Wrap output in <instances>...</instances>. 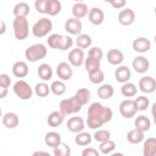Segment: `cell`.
Returning a JSON list of instances; mask_svg holds the SVG:
<instances>
[{
  "label": "cell",
  "instance_id": "47",
  "mask_svg": "<svg viewBox=\"0 0 156 156\" xmlns=\"http://www.w3.org/2000/svg\"><path fill=\"white\" fill-rule=\"evenodd\" d=\"M82 155L83 156H88V155H93V156H98L99 153L98 151L93 148L91 147H88L83 150L82 152Z\"/></svg>",
  "mask_w": 156,
  "mask_h": 156
},
{
  "label": "cell",
  "instance_id": "5",
  "mask_svg": "<svg viewBox=\"0 0 156 156\" xmlns=\"http://www.w3.org/2000/svg\"><path fill=\"white\" fill-rule=\"evenodd\" d=\"M46 52V48L43 44H35L26 49L25 55L28 60L35 62L44 57Z\"/></svg>",
  "mask_w": 156,
  "mask_h": 156
},
{
  "label": "cell",
  "instance_id": "12",
  "mask_svg": "<svg viewBox=\"0 0 156 156\" xmlns=\"http://www.w3.org/2000/svg\"><path fill=\"white\" fill-rule=\"evenodd\" d=\"M68 129L73 132H78L84 128V123L82 118L74 116L68 119L66 123Z\"/></svg>",
  "mask_w": 156,
  "mask_h": 156
},
{
  "label": "cell",
  "instance_id": "31",
  "mask_svg": "<svg viewBox=\"0 0 156 156\" xmlns=\"http://www.w3.org/2000/svg\"><path fill=\"white\" fill-rule=\"evenodd\" d=\"M135 126L136 129L142 131L147 130L151 126V122L148 118L145 116H139L135 121Z\"/></svg>",
  "mask_w": 156,
  "mask_h": 156
},
{
  "label": "cell",
  "instance_id": "32",
  "mask_svg": "<svg viewBox=\"0 0 156 156\" xmlns=\"http://www.w3.org/2000/svg\"><path fill=\"white\" fill-rule=\"evenodd\" d=\"M75 96L77 101L82 105L89 102L91 98V94L88 89L80 88L77 91Z\"/></svg>",
  "mask_w": 156,
  "mask_h": 156
},
{
  "label": "cell",
  "instance_id": "37",
  "mask_svg": "<svg viewBox=\"0 0 156 156\" xmlns=\"http://www.w3.org/2000/svg\"><path fill=\"white\" fill-rule=\"evenodd\" d=\"M76 43L79 47L85 49L88 48L91 44V39L88 35L81 34L77 38Z\"/></svg>",
  "mask_w": 156,
  "mask_h": 156
},
{
  "label": "cell",
  "instance_id": "17",
  "mask_svg": "<svg viewBox=\"0 0 156 156\" xmlns=\"http://www.w3.org/2000/svg\"><path fill=\"white\" fill-rule=\"evenodd\" d=\"M61 4L57 0H46L45 4V13L50 15H56L61 10Z\"/></svg>",
  "mask_w": 156,
  "mask_h": 156
},
{
  "label": "cell",
  "instance_id": "1",
  "mask_svg": "<svg viewBox=\"0 0 156 156\" xmlns=\"http://www.w3.org/2000/svg\"><path fill=\"white\" fill-rule=\"evenodd\" d=\"M87 124L90 129H96L110 121L112 117L111 109L98 102L90 105L88 110Z\"/></svg>",
  "mask_w": 156,
  "mask_h": 156
},
{
  "label": "cell",
  "instance_id": "40",
  "mask_svg": "<svg viewBox=\"0 0 156 156\" xmlns=\"http://www.w3.org/2000/svg\"><path fill=\"white\" fill-rule=\"evenodd\" d=\"M134 101L135 102L137 110L140 111L146 110L149 104V99L145 96H139Z\"/></svg>",
  "mask_w": 156,
  "mask_h": 156
},
{
  "label": "cell",
  "instance_id": "9",
  "mask_svg": "<svg viewBox=\"0 0 156 156\" xmlns=\"http://www.w3.org/2000/svg\"><path fill=\"white\" fill-rule=\"evenodd\" d=\"M82 23L80 21L75 18H69L65 25V28L66 32L73 35H77L82 30Z\"/></svg>",
  "mask_w": 156,
  "mask_h": 156
},
{
  "label": "cell",
  "instance_id": "11",
  "mask_svg": "<svg viewBox=\"0 0 156 156\" xmlns=\"http://www.w3.org/2000/svg\"><path fill=\"white\" fill-rule=\"evenodd\" d=\"M132 66L136 72L143 73L147 71L149 63L147 59L145 57L143 56H138L133 59Z\"/></svg>",
  "mask_w": 156,
  "mask_h": 156
},
{
  "label": "cell",
  "instance_id": "15",
  "mask_svg": "<svg viewBox=\"0 0 156 156\" xmlns=\"http://www.w3.org/2000/svg\"><path fill=\"white\" fill-rule=\"evenodd\" d=\"M83 52L79 48L73 49L68 55V59L71 63L75 66H79L82 65L83 58Z\"/></svg>",
  "mask_w": 156,
  "mask_h": 156
},
{
  "label": "cell",
  "instance_id": "29",
  "mask_svg": "<svg viewBox=\"0 0 156 156\" xmlns=\"http://www.w3.org/2000/svg\"><path fill=\"white\" fill-rule=\"evenodd\" d=\"M85 66L88 73L96 71L99 69L100 60L94 57L89 56L85 60Z\"/></svg>",
  "mask_w": 156,
  "mask_h": 156
},
{
  "label": "cell",
  "instance_id": "45",
  "mask_svg": "<svg viewBox=\"0 0 156 156\" xmlns=\"http://www.w3.org/2000/svg\"><path fill=\"white\" fill-rule=\"evenodd\" d=\"M46 0L36 1L35 2V6L37 10L41 13H45V4Z\"/></svg>",
  "mask_w": 156,
  "mask_h": 156
},
{
  "label": "cell",
  "instance_id": "26",
  "mask_svg": "<svg viewBox=\"0 0 156 156\" xmlns=\"http://www.w3.org/2000/svg\"><path fill=\"white\" fill-rule=\"evenodd\" d=\"M45 142L51 147H55L60 143V136L58 133L51 132L48 133L45 136Z\"/></svg>",
  "mask_w": 156,
  "mask_h": 156
},
{
  "label": "cell",
  "instance_id": "10",
  "mask_svg": "<svg viewBox=\"0 0 156 156\" xmlns=\"http://www.w3.org/2000/svg\"><path fill=\"white\" fill-rule=\"evenodd\" d=\"M139 87L141 91L144 93H152L155 89V81L151 77L145 76L140 80Z\"/></svg>",
  "mask_w": 156,
  "mask_h": 156
},
{
  "label": "cell",
  "instance_id": "34",
  "mask_svg": "<svg viewBox=\"0 0 156 156\" xmlns=\"http://www.w3.org/2000/svg\"><path fill=\"white\" fill-rule=\"evenodd\" d=\"M76 143L79 146H85L90 143L91 140V135L88 132H82L76 136Z\"/></svg>",
  "mask_w": 156,
  "mask_h": 156
},
{
  "label": "cell",
  "instance_id": "13",
  "mask_svg": "<svg viewBox=\"0 0 156 156\" xmlns=\"http://www.w3.org/2000/svg\"><path fill=\"white\" fill-rule=\"evenodd\" d=\"M57 74L60 79L66 80L71 78L73 71L67 63L61 62L57 67Z\"/></svg>",
  "mask_w": 156,
  "mask_h": 156
},
{
  "label": "cell",
  "instance_id": "41",
  "mask_svg": "<svg viewBox=\"0 0 156 156\" xmlns=\"http://www.w3.org/2000/svg\"><path fill=\"white\" fill-rule=\"evenodd\" d=\"M115 148V144L112 140H107L102 142L99 145V149L104 154H108L114 150Z\"/></svg>",
  "mask_w": 156,
  "mask_h": 156
},
{
  "label": "cell",
  "instance_id": "35",
  "mask_svg": "<svg viewBox=\"0 0 156 156\" xmlns=\"http://www.w3.org/2000/svg\"><path fill=\"white\" fill-rule=\"evenodd\" d=\"M121 91L124 96L127 97H132L136 94L137 90L135 85L133 83H127L122 85L121 88Z\"/></svg>",
  "mask_w": 156,
  "mask_h": 156
},
{
  "label": "cell",
  "instance_id": "42",
  "mask_svg": "<svg viewBox=\"0 0 156 156\" xmlns=\"http://www.w3.org/2000/svg\"><path fill=\"white\" fill-rule=\"evenodd\" d=\"M35 92L36 94L40 97L46 96L49 93V90L47 84L44 83H38L35 86Z\"/></svg>",
  "mask_w": 156,
  "mask_h": 156
},
{
  "label": "cell",
  "instance_id": "23",
  "mask_svg": "<svg viewBox=\"0 0 156 156\" xmlns=\"http://www.w3.org/2000/svg\"><path fill=\"white\" fill-rule=\"evenodd\" d=\"M12 71L16 77H23L27 74L28 67L24 62L21 61L17 62L13 66Z\"/></svg>",
  "mask_w": 156,
  "mask_h": 156
},
{
  "label": "cell",
  "instance_id": "6",
  "mask_svg": "<svg viewBox=\"0 0 156 156\" xmlns=\"http://www.w3.org/2000/svg\"><path fill=\"white\" fill-rule=\"evenodd\" d=\"M52 29V23L47 18H40L33 26L32 32L35 36L42 37L45 36Z\"/></svg>",
  "mask_w": 156,
  "mask_h": 156
},
{
  "label": "cell",
  "instance_id": "3",
  "mask_svg": "<svg viewBox=\"0 0 156 156\" xmlns=\"http://www.w3.org/2000/svg\"><path fill=\"white\" fill-rule=\"evenodd\" d=\"M15 37L19 40H23L28 35V22L25 17H16L13 22Z\"/></svg>",
  "mask_w": 156,
  "mask_h": 156
},
{
  "label": "cell",
  "instance_id": "39",
  "mask_svg": "<svg viewBox=\"0 0 156 156\" xmlns=\"http://www.w3.org/2000/svg\"><path fill=\"white\" fill-rule=\"evenodd\" d=\"M52 91L56 95H61L65 92L66 87L63 83L62 82L56 80L54 82L51 86Z\"/></svg>",
  "mask_w": 156,
  "mask_h": 156
},
{
  "label": "cell",
  "instance_id": "24",
  "mask_svg": "<svg viewBox=\"0 0 156 156\" xmlns=\"http://www.w3.org/2000/svg\"><path fill=\"white\" fill-rule=\"evenodd\" d=\"M2 122L5 127L9 129L15 127L18 124V118L13 113H7L3 118Z\"/></svg>",
  "mask_w": 156,
  "mask_h": 156
},
{
  "label": "cell",
  "instance_id": "18",
  "mask_svg": "<svg viewBox=\"0 0 156 156\" xmlns=\"http://www.w3.org/2000/svg\"><path fill=\"white\" fill-rule=\"evenodd\" d=\"M88 18L90 22L93 24L99 25L104 20V13L100 9L94 7L90 10Z\"/></svg>",
  "mask_w": 156,
  "mask_h": 156
},
{
  "label": "cell",
  "instance_id": "20",
  "mask_svg": "<svg viewBox=\"0 0 156 156\" xmlns=\"http://www.w3.org/2000/svg\"><path fill=\"white\" fill-rule=\"evenodd\" d=\"M107 60L112 65H118L123 61V55L122 52L116 49H110L107 53Z\"/></svg>",
  "mask_w": 156,
  "mask_h": 156
},
{
  "label": "cell",
  "instance_id": "21",
  "mask_svg": "<svg viewBox=\"0 0 156 156\" xmlns=\"http://www.w3.org/2000/svg\"><path fill=\"white\" fill-rule=\"evenodd\" d=\"M64 118L65 116L61 112L54 111L49 115L48 118V124L51 127H57L62 123Z\"/></svg>",
  "mask_w": 156,
  "mask_h": 156
},
{
  "label": "cell",
  "instance_id": "25",
  "mask_svg": "<svg viewBox=\"0 0 156 156\" xmlns=\"http://www.w3.org/2000/svg\"><path fill=\"white\" fill-rule=\"evenodd\" d=\"M143 138L144 133L143 131L136 128L130 131L127 134V140L132 144L140 143Z\"/></svg>",
  "mask_w": 156,
  "mask_h": 156
},
{
  "label": "cell",
  "instance_id": "27",
  "mask_svg": "<svg viewBox=\"0 0 156 156\" xmlns=\"http://www.w3.org/2000/svg\"><path fill=\"white\" fill-rule=\"evenodd\" d=\"M88 12L87 5L81 2L75 4L72 9V13L76 18H80L85 16Z\"/></svg>",
  "mask_w": 156,
  "mask_h": 156
},
{
  "label": "cell",
  "instance_id": "38",
  "mask_svg": "<svg viewBox=\"0 0 156 156\" xmlns=\"http://www.w3.org/2000/svg\"><path fill=\"white\" fill-rule=\"evenodd\" d=\"M90 80L95 84L100 83L104 80V73L99 69L89 73Z\"/></svg>",
  "mask_w": 156,
  "mask_h": 156
},
{
  "label": "cell",
  "instance_id": "48",
  "mask_svg": "<svg viewBox=\"0 0 156 156\" xmlns=\"http://www.w3.org/2000/svg\"><path fill=\"white\" fill-rule=\"evenodd\" d=\"M108 2L112 4V5L113 7L117 8V9L123 7L126 2L125 0H117V1H108Z\"/></svg>",
  "mask_w": 156,
  "mask_h": 156
},
{
  "label": "cell",
  "instance_id": "49",
  "mask_svg": "<svg viewBox=\"0 0 156 156\" xmlns=\"http://www.w3.org/2000/svg\"><path fill=\"white\" fill-rule=\"evenodd\" d=\"M0 88H1V98H2L3 97L5 96L8 93V90H7V87H2V86H0Z\"/></svg>",
  "mask_w": 156,
  "mask_h": 156
},
{
  "label": "cell",
  "instance_id": "33",
  "mask_svg": "<svg viewBox=\"0 0 156 156\" xmlns=\"http://www.w3.org/2000/svg\"><path fill=\"white\" fill-rule=\"evenodd\" d=\"M113 94V88L112 86L108 84L104 85L100 87L98 90V96L104 99L110 98Z\"/></svg>",
  "mask_w": 156,
  "mask_h": 156
},
{
  "label": "cell",
  "instance_id": "8",
  "mask_svg": "<svg viewBox=\"0 0 156 156\" xmlns=\"http://www.w3.org/2000/svg\"><path fill=\"white\" fill-rule=\"evenodd\" d=\"M137 111L135 102L133 100H124L119 105V112L126 118L133 117Z\"/></svg>",
  "mask_w": 156,
  "mask_h": 156
},
{
  "label": "cell",
  "instance_id": "43",
  "mask_svg": "<svg viewBox=\"0 0 156 156\" xmlns=\"http://www.w3.org/2000/svg\"><path fill=\"white\" fill-rule=\"evenodd\" d=\"M94 137L95 140L98 141L100 142H104L109 140L110 137V134L108 131L105 130H101L96 132L94 135Z\"/></svg>",
  "mask_w": 156,
  "mask_h": 156
},
{
  "label": "cell",
  "instance_id": "2",
  "mask_svg": "<svg viewBox=\"0 0 156 156\" xmlns=\"http://www.w3.org/2000/svg\"><path fill=\"white\" fill-rule=\"evenodd\" d=\"M48 44L52 48L67 50L73 44L72 38L67 35L52 34L48 38Z\"/></svg>",
  "mask_w": 156,
  "mask_h": 156
},
{
  "label": "cell",
  "instance_id": "19",
  "mask_svg": "<svg viewBox=\"0 0 156 156\" xmlns=\"http://www.w3.org/2000/svg\"><path fill=\"white\" fill-rule=\"evenodd\" d=\"M115 76L119 82H125L129 80L130 77V71L128 67L121 66L116 69Z\"/></svg>",
  "mask_w": 156,
  "mask_h": 156
},
{
  "label": "cell",
  "instance_id": "16",
  "mask_svg": "<svg viewBox=\"0 0 156 156\" xmlns=\"http://www.w3.org/2000/svg\"><path fill=\"white\" fill-rule=\"evenodd\" d=\"M132 46L135 51L140 52H144L150 49L151 42L146 38L140 37L133 41Z\"/></svg>",
  "mask_w": 156,
  "mask_h": 156
},
{
  "label": "cell",
  "instance_id": "4",
  "mask_svg": "<svg viewBox=\"0 0 156 156\" xmlns=\"http://www.w3.org/2000/svg\"><path fill=\"white\" fill-rule=\"evenodd\" d=\"M81 106L82 105L77 101L76 96L63 99L60 103V112L65 116L71 113L78 112L80 110Z\"/></svg>",
  "mask_w": 156,
  "mask_h": 156
},
{
  "label": "cell",
  "instance_id": "36",
  "mask_svg": "<svg viewBox=\"0 0 156 156\" xmlns=\"http://www.w3.org/2000/svg\"><path fill=\"white\" fill-rule=\"evenodd\" d=\"M55 156H69L70 155V149L67 144L60 143L54 150Z\"/></svg>",
  "mask_w": 156,
  "mask_h": 156
},
{
  "label": "cell",
  "instance_id": "7",
  "mask_svg": "<svg viewBox=\"0 0 156 156\" xmlns=\"http://www.w3.org/2000/svg\"><path fill=\"white\" fill-rule=\"evenodd\" d=\"M13 91L22 99H29L32 94L31 87L24 80H19L13 86Z\"/></svg>",
  "mask_w": 156,
  "mask_h": 156
},
{
  "label": "cell",
  "instance_id": "44",
  "mask_svg": "<svg viewBox=\"0 0 156 156\" xmlns=\"http://www.w3.org/2000/svg\"><path fill=\"white\" fill-rule=\"evenodd\" d=\"M88 55L94 57L101 60L102 57V51L99 48L93 47L88 51Z\"/></svg>",
  "mask_w": 156,
  "mask_h": 156
},
{
  "label": "cell",
  "instance_id": "22",
  "mask_svg": "<svg viewBox=\"0 0 156 156\" xmlns=\"http://www.w3.org/2000/svg\"><path fill=\"white\" fill-rule=\"evenodd\" d=\"M143 154L145 156H154L156 154V140L148 138L144 144Z\"/></svg>",
  "mask_w": 156,
  "mask_h": 156
},
{
  "label": "cell",
  "instance_id": "30",
  "mask_svg": "<svg viewBox=\"0 0 156 156\" xmlns=\"http://www.w3.org/2000/svg\"><path fill=\"white\" fill-rule=\"evenodd\" d=\"M38 74L40 78L43 80H48L50 79L52 75V71L51 66L48 64H42L38 68Z\"/></svg>",
  "mask_w": 156,
  "mask_h": 156
},
{
  "label": "cell",
  "instance_id": "28",
  "mask_svg": "<svg viewBox=\"0 0 156 156\" xmlns=\"http://www.w3.org/2000/svg\"><path fill=\"white\" fill-rule=\"evenodd\" d=\"M30 11L29 5L24 2L17 4L13 9V14L16 17L23 16L26 17Z\"/></svg>",
  "mask_w": 156,
  "mask_h": 156
},
{
  "label": "cell",
  "instance_id": "46",
  "mask_svg": "<svg viewBox=\"0 0 156 156\" xmlns=\"http://www.w3.org/2000/svg\"><path fill=\"white\" fill-rule=\"evenodd\" d=\"M10 85V79L9 77L6 75L2 74L0 76V86L8 87Z\"/></svg>",
  "mask_w": 156,
  "mask_h": 156
},
{
  "label": "cell",
  "instance_id": "14",
  "mask_svg": "<svg viewBox=\"0 0 156 156\" xmlns=\"http://www.w3.org/2000/svg\"><path fill=\"white\" fill-rule=\"evenodd\" d=\"M119 23L124 26L130 25L135 20V13L130 9H126L122 10L118 16Z\"/></svg>",
  "mask_w": 156,
  "mask_h": 156
}]
</instances>
